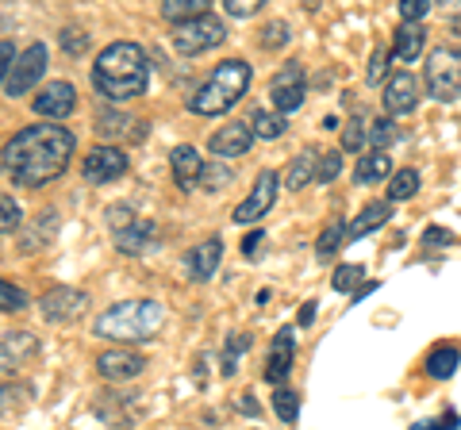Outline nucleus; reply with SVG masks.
I'll return each instance as SVG.
<instances>
[{
  "label": "nucleus",
  "instance_id": "obj_1",
  "mask_svg": "<svg viewBox=\"0 0 461 430\" xmlns=\"http://www.w3.org/2000/svg\"><path fill=\"white\" fill-rule=\"evenodd\" d=\"M77 135L62 123H27L5 142V174L20 189H42L69 169Z\"/></svg>",
  "mask_w": 461,
  "mask_h": 430
},
{
  "label": "nucleus",
  "instance_id": "obj_2",
  "mask_svg": "<svg viewBox=\"0 0 461 430\" xmlns=\"http://www.w3.org/2000/svg\"><path fill=\"white\" fill-rule=\"evenodd\" d=\"M93 89L112 100V104H127V100H135L147 93V85H150V58H147V50L139 47V42H108L104 50L96 54V62H93Z\"/></svg>",
  "mask_w": 461,
  "mask_h": 430
},
{
  "label": "nucleus",
  "instance_id": "obj_3",
  "mask_svg": "<svg viewBox=\"0 0 461 430\" xmlns=\"http://www.w3.org/2000/svg\"><path fill=\"white\" fill-rule=\"evenodd\" d=\"M250 77H254L250 62H242V58H223V62L208 74V81L189 96V112H193V116H204V120L227 116V112L235 108L242 96H247Z\"/></svg>",
  "mask_w": 461,
  "mask_h": 430
},
{
  "label": "nucleus",
  "instance_id": "obj_4",
  "mask_svg": "<svg viewBox=\"0 0 461 430\" xmlns=\"http://www.w3.org/2000/svg\"><path fill=\"white\" fill-rule=\"evenodd\" d=\"M166 319V308L158 300H123L100 311L93 319V335L108 342H147Z\"/></svg>",
  "mask_w": 461,
  "mask_h": 430
},
{
  "label": "nucleus",
  "instance_id": "obj_5",
  "mask_svg": "<svg viewBox=\"0 0 461 430\" xmlns=\"http://www.w3.org/2000/svg\"><path fill=\"white\" fill-rule=\"evenodd\" d=\"M423 89L430 100H450L461 96V47H435L427 54V69H423Z\"/></svg>",
  "mask_w": 461,
  "mask_h": 430
},
{
  "label": "nucleus",
  "instance_id": "obj_6",
  "mask_svg": "<svg viewBox=\"0 0 461 430\" xmlns=\"http://www.w3.org/2000/svg\"><path fill=\"white\" fill-rule=\"evenodd\" d=\"M223 42H227V23L220 16H212V12L173 27V50L185 54V58H200V54L223 47Z\"/></svg>",
  "mask_w": 461,
  "mask_h": 430
},
{
  "label": "nucleus",
  "instance_id": "obj_7",
  "mask_svg": "<svg viewBox=\"0 0 461 430\" xmlns=\"http://www.w3.org/2000/svg\"><path fill=\"white\" fill-rule=\"evenodd\" d=\"M47 66H50V50H47V42H32L20 58H16V66L8 69L5 77H0V89H5V96L8 100H16V96H27L35 89V85L42 81V74H47Z\"/></svg>",
  "mask_w": 461,
  "mask_h": 430
},
{
  "label": "nucleus",
  "instance_id": "obj_8",
  "mask_svg": "<svg viewBox=\"0 0 461 430\" xmlns=\"http://www.w3.org/2000/svg\"><path fill=\"white\" fill-rule=\"evenodd\" d=\"M304 96H308L304 66H300V62H285L277 74H273V81H269V104H273V112L288 116V112H296L300 104H304Z\"/></svg>",
  "mask_w": 461,
  "mask_h": 430
},
{
  "label": "nucleus",
  "instance_id": "obj_9",
  "mask_svg": "<svg viewBox=\"0 0 461 430\" xmlns=\"http://www.w3.org/2000/svg\"><path fill=\"white\" fill-rule=\"evenodd\" d=\"M85 311H89V292L74 289V284H58L39 300V315L47 323H74Z\"/></svg>",
  "mask_w": 461,
  "mask_h": 430
},
{
  "label": "nucleus",
  "instance_id": "obj_10",
  "mask_svg": "<svg viewBox=\"0 0 461 430\" xmlns=\"http://www.w3.org/2000/svg\"><path fill=\"white\" fill-rule=\"evenodd\" d=\"M127 154L120 147H108V142H100V147H93L89 154L81 157V174L89 184H112V181H120L127 174Z\"/></svg>",
  "mask_w": 461,
  "mask_h": 430
},
{
  "label": "nucleus",
  "instance_id": "obj_11",
  "mask_svg": "<svg viewBox=\"0 0 461 430\" xmlns=\"http://www.w3.org/2000/svg\"><path fill=\"white\" fill-rule=\"evenodd\" d=\"M32 108H35V116H42L47 123H58V120H66V116H74V108H77V89L69 81H47L39 89V96L32 100Z\"/></svg>",
  "mask_w": 461,
  "mask_h": 430
},
{
  "label": "nucleus",
  "instance_id": "obj_12",
  "mask_svg": "<svg viewBox=\"0 0 461 430\" xmlns=\"http://www.w3.org/2000/svg\"><path fill=\"white\" fill-rule=\"evenodd\" d=\"M277 184H281L277 174H273V169H262V174H258V181H254V189H250V196L235 208V215H230V219L242 223V227L266 219V211L273 208V200H277Z\"/></svg>",
  "mask_w": 461,
  "mask_h": 430
},
{
  "label": "nucleus",
  "instance_id": "obj_13",
  "mask_svg": "<svg viewBox=\"0 0 461 430\" xmlns=\"http://www.w3.org/2000/svg\"><path fill=\"white\" fill-rule=\"evenodd\" d=\"M420 96H423L420 77L408 74V69H400V74H393L384 85V112L388 116H411L415 104H420Z\"/></svg>",
  "mask_w": 461,
  "mask_h": 430
},
{
  "label": "nucleus",
  "instance_id": "obj_14",
  "mask_svg": "<svg viewBox=\"0 0 461 430\" xmlns=\"http://www.w3.org/2000/svg\"><path fill=\"white\" fill-rule=\"evenodd\" d=\"M142 369H147V357L135 354V350L112 346V350H104V354H96V372H100L104 381H115V384L135 381Z\"/></svg>",
  "mask_w": 461,
  "mask_h": 430
},
{
  "label": "nucleus",
  "instance_id": "obj_15",
  "mask_svg": "<svg viewBox=\"0 0 461 430\" xmlns=\"http://www.w3.org/2000/svg\"><path fill=\"white\" fill-rule=\"evenodd\" d=\"M250 147H254V127L242 123V120H230L227 127L212 131V139H208V150L215 154V162H227V157H242Z\"/></svg>",
  "mask_w": 461,
  "mask_h": 430
},
{
  "label": "nucleus",
  "instance_id": "obj_16",
  "mask_svg": "<svg viewBox=\"0 0 461 430\" xmlns=\"http://www.w3.org/2000/svg\"><path fill=\"white\" fill-rule=\"evenodd\" d=\"M293 357H296V331L293 327H281L269 342V354H266V381L281 389L285 377L293 372Z\"/></svg>",
  "mask_w": 461,
  "mask_h": 430
},
{
  "label": "nucleus",
  "instance_id": "obj_17",
  "mask_svg": "<svg viewBox=\"0 0 461 430\" xmlns=\"http://www.w3.org/2000/svg\"><path fill=\"white\" fill-rule=\"evenodd\" d=\"M220 262H223V238H204L200 246H193L189 250V257H185V269H189V281H196V284H204V281H212L215 277V269H220Z\"/></svg>",
  "mask_w": 461,
  "mask_h": 430
},
{
  "label": "nucleus",
  "instance_id": "obj_18",
  "mask_svg": "<svg viewBox=\"0 0 461 430\" xmlns=\"http://www.w3.org/2000/svg\"><path fill=\"white\" fill-rule=\"evenodd\" d=\"M204 157H200V150L196 147H177L169 154V169H173V181H177V189L181 193H193L196 184H200V177H204Z\"/></svg>",
  "mask_w": 461,
  "mask_h": 430
},
{
  "label": "nucleus",
  "instance_id": "obj_19",
  "mask_svg": "<svg viewBox=\"0 0 461 430\" xmlns=\"http://www.w3.org/2000/svg\"><path fill=\"white\" fill-rule=\"evenodd\" d=\"M35 354H39V338L32 331H8L5 342H0V365H5V372H16Z\"/></svg>",
  "mask_w": 461,
  "mask_h": 430
},
{
  "label": "nucleus",
  "instance_id": "obj_20",
  "mask_svg": "<svg viewBox=\"0 0 461 430\" xmlns=\"http://www.w3.org/2000/svg\"><path fill=\"white\" fill-rule=\"evenodd\" d=\"M320 162H323V154L315 150V147H304V150L293 157V166H288L285 189H288V193H300L308 181H315V177H320Z\"/></svg>",
  "mask_w": 461,
  "mask_h": 430
},
{
  "label": "nucleus",
  "instance_id": "obj_21",
  "mask_svg": "<svg viewBox=\"0 0 461 430\" xmlns=\"http://www.w3.org/2000/svg\"><path fill=\"white\" fill-rule=\"evenodd\" d=\"M158 223L154 219H139L131 231H123V235H115V246H120L123 254H131V257H139V254H150V250H158Z\"/></svg>",
  "mask_w": 461,
  "mask_h": 430
},
{
  "label": "nucleus",
  "instance_id": "obj_22",
  "mask_svg": "<svg viewBox=\"0 0 461 430\" xmlns=\"http://www.w3.org/2000/svg\"><path fill=\"white\" fill-rule=\"evenodd\" d=\"M423 47H427V27L423 23H400L396 27V39H393V54L400 62H415L423 54Z\"/></svg>",
  "mask_w": 461,
  "mask_h": 430
},
{
  "label": "nucleus",
  "instance_id": "obj_23",
  "mask_svg": "<svg viewBox=\"0 0 461 430\" xmlns=\"http://www.w3.org/2000/svg\"><path fill=\"white\" fill-rule=\"evenodd\" d=\"M388 219H393V204H388V200H373V204H366L362 211L354 215L350 238H366V235H373V231H381Z\"/></svg>",
  "mask_w": 461,
  "mask_h": 430
},
{
  "label": "nucleus",
  "instance_id": "obj_24",
  "mask_svg": "<svg viewBox=\"0 0 461 430\" xmlns=\"http://www.w3.org/2000/svg\"><path fill=\"white\" fill-rule=\"evenodd\" d=\"M127 127H139L131 116H127V112H120V108H108V112H100V116L93 120V131L100 135V139H104L108 142V147H115V139H131L135 142V135L131 131H127Z\"/></svg>",
  "mask_w": 461,
  "mask_h": 430
},
{
  "label": "nucleus",
  "instance_id": "obj_25",
  "mask_svg": "<svg viewBox=\"0 0 461 430\" xmlns=\"http://www.w3.org/2000/svg\"><path fill=\"white\" fill-rule=\"evenodd\" d=\"M396 169H393V157H388V150H369L357 157V169H354V181L357 184H369V181H384V177H393Z\"/></svg>",
  "mask_w": 461,
  "mask_h": 430
},
{
  "label": "nucleus",
  "instance_id": "obj_26",
  "mask_svg": "<svg viewBox=\"0 0 461 430\" xmlns=\"http://www.w3.org/2000/svg\"><path fill=\"white\" fill-rule=\"evenodd\" d=\"M346 238H350V223H346V219H330L320 231V238H315V257H320V262H330V257L342 250Z\"/></svg>",
  "mask_w": 461,
  "mask_h": 430
},
{
  "label": "nucleus",
  "instance_id": "obj_27",
  "mask_svg": "<svg viewBox=\"0 0 461 430\" xmlns=\"http://www.w3.org/2000/svg\"><path fill=\"white\" fill-rule=\"evenodd\" d=\"M457 365H461V350L457 346H435L427 354V377H435V381H450L454 372H457Z\"/></svg>",
  "mask_w": 461,
  "mask_h": 430
},
{
  "label": "nucleus",
  "instance_id": "obj_28",
  "mask_svg": "<svg viewBox=\"0 0 461 430\" xmlns=\"http://www.w3.org/2000/svg\"><path fill=\"white\" fill-rule=\"evenodd\" d=\"M423 177L415 174V169H396L393 177H388V204H400V200H411L420 193Z\"/></svg>",
  "mask_w": 461,
  "mask_h": 430
},
{
  "label": "nucleus",
  "instance_id": "obj_29",
  "mask_svg": "<svg viewBox=\"0 0 461 430\" xmlns=\"http://www.w3.org/2000/svg\"><path fill=\"white\" fill-rule=\"evenodd\" d=\"M162 16L177 27V23H189V20H200L208 16V4L204 0H166L162 4Z\"/></svg>",
  "mask_w": 461,
  "mask_h": 430
},
{
  "label": "nucleus",
  "instance_id": "obj_30",
  "mask_svg": "<svg viewBox=\"0 0 461 430\" xmlns=\"http://www.w3.org/2000/svg\"><path fill=\"white\" fill-rule=\"evenodd\" d=\"M273 411H277V419L285 426H296V419H300V396H296V389H288V384L273 389Z\"/></svg>",
  "mask_w": 461,
  "mask_h": 430
},
{
  "label": "nucleus",
  "instance_id": "obj_31",
  "mask_svg": "<svg viewBox=\"0 0 461 430\" xmlns=\"http://www.w3.org/2000/svg\"><path fill=\"white\" fill-rule=\"evenodd\" d=\"M250 127L258 139H281L285 135V116L281 112H269V108H254Z\"/></svg>",
  "mask_w": 461,
  "mask_h": 430
},
{
  "label": "nucleus",
  "instance_id": "obj_32",
  "mask_svg": "<svg viewBox=\"0 0 461 430\" xmlns=\"http://www.w3.org/2000/svg\"><path fill=\"white\" fill-rule=\"evenodd\" d=\"M54 227H58V211L54 208H47V211H39L35 215V231L23 238V250L27 254H35V250H42V242H47L50 235H54Z\"/></svg>",
  "mask_w": 461,
  "mask_h": 430
},
{
  "label": "nucleus",
  "instance_id": "obj_33",
  "mask_svg": "<svg viewBox=\"0 0 461 430\" xmlns=\"http://www.w3.org/2000/svg\"><path fill=\"white\" fill-rule=\"evenodd\" d=\"M288 39H293V27L285 20H269V23H262V31H258L262 50H281V47H288Z\"/></svg>",
  "mask_w": 461,
  "mask_h": 430
},
{
  "label": "nucleus",
  "instance_id": "obj_34",
  "mask_svg": "<svg viewBox=\"0 0 461 430\" xmlns=\"http://www.w3.org/2000/svg\"><path fill=\"white\" fill-rule=\"evenodd\" d=\"M104 223L112 227V235H123V231H131V227L139 223V215L131 204H108L104 208Z\"/></svg>",
  "mask_w": 461,
  "mask_h": 430
},
{
  "label": "nucleus",
  "instance_id": "obj_35",
  "mask_svg": "<svg viewBox=\"0 0 461 430\" xmlns=\"http://www.w3.org/2000/svg\"><path fill=\"white\" fill-rule=\"evenodd\" d=\"M0 215H5V219H0V231H5V235H16L23 227V208L16 204V196H12V193L0 196Z\"/></svg>",
  "mask_w": 461,
  "mask_h": 430
},
{
  "label": "nucleus",
  "instance_id": "obj_36",
  "mask_svg": "<svg viewBox=\"0 0 461 430\" xmlns=\"http://www.w3.org/2000/svg\"><path fill=\"white\" fill-rule=\"evenodd\" d=\"M366 277V269L362 265H354V262H346V265H339L335 273H330V289L335 292H350L354 296V284Z\"/></svg>",
  "mask_w": 461,
  "mask_h": 430
},
{
  "label": "nucleus",
  "instance_id": "obj_37",
  "mask_svg": "<svg viewBox=\"0 0 461 430\" xmlns=\"http://www.w3.org/2000/svg\"><path fill=\"white\" fill-rule=\"evenodd\" d=\"M27 308V292L20 289L16 281H0V311L5 315H16Z\"/></svg>",
  "mask_w": 461,
  "mask_h": 430
},
{
  "label": "nucleus",
  "instance_id": "obj_38",
  "mask_svg": "<svg viewBox=\"0 0 461 430\" xmlns=\"http://www.w3.org/2000/svg\"><path fill=\"white\" fill-rule=\"evenodd\" d=\"M230 177H235V174H230V166H227V162H215V157H212V162L204 166V177H200V189L220 193Z\"/></svg>",
  "mask_w": 461,
  "mask_h": 430
},
{
  "label": "nucleus",
  "instance_id": "obj_39",
  "mask_svg": "<svg viewBox=\"0 0 461 430\" xmlns=\"http://www.w3.org/2000/svg\"><path fill=\"white\" fill-rule=\"evenodd\" d=\"M369 142V131L362 127V120H350L346 123V131H342V154H357Z\"/></svg>",
  "mask_w": 461,
  "mask_h": 430
},
{
  "label": "nucleus",
  "instance_id": "obj_40",
  "mask_svg": "<svg viewBox=\"0 0 461 430\" xmlns=\"http://www.w3.org/2000/svg\"><path fill=\"white\" fill-rule=\"evenodd\" d=\"M250 350V335H235L227 338V350H223V377H230V372L239 369V354Z\"/></svg>",
  "mask_w": 461,
  "mask_h": 430
},
{
  "label": "nucleus",
  "instance_id": "obj_41",
  "mask_svg": "<svg viewBox=\"0 0 461 430\" xmlns=\"http://www.w3.org/2000/svg\"><path fill=\"white\" fill-rule=\"evenodd\" d=\"M396 139V123L393 120H373V127H369V142H373V150H388V142Z\"/></svg>",
  "mask_w": 461,
  "mask_h": 430
},
{
  "label": "nucleus",
  "instance_id": "obj_42",
  "mask_svg": "<svg viewBox=\"0 0 461 430\" xmlns=\"http://www.w3.org/2000/svg\"><path fill=\"white\" fill-rule=\"evenodd\" d=\"M62 50L69 58H77V54L89 50V35H85L81 27H62Z\"/></svg>",
  "mask_w": 461,
  "mask_h": 430
},
{
  "label": "nucleus",
  "instance_id": "obj_43",
  "mask_svg": "<svg viewBox=\"0 0 461 430\" xmlns=\"http://www.w3.org/2000/svg\"><path fill=\"white\" fill-rule=\"evenodd\" d=\"M388 62H393V50H388V47H377V50H373V58H369V74H366V81H369V85H381V77H384V69H388Z\"/></svg>",
  "mask_w": 461,
  "mask_h": 430
},
{
  "label": "nucleus",
  "instance_id": "obj_44",
  "mask_svg": "<svg viewBox=\"0 0 461 430\" xmlns=\"http://www.w3.org/2000/svg\"><path fill=\"white\" fill-rule=\"evenodd\" d=\"M339 174H342V150H327V154H323V162H320V177H315V181H320V184H330Z\"/></svg>",
  "mask_w": 461,
  "mask_h": 430
},
{
  "label": "nucleus",
  "instance_id": "obj_45",
  "mask_svg": "<svg viewBox=\"0 0 461 430\" xmlns=\"http://www.w3.org/2000/svg\"><path fill=\"white\" fill-rule=\"evenodd\" d=\"M430 12V0H400V20L403 23H420Z\"/></svg>",
  "mask_w": 461,
  "mask_h": 430
},
{
  "label": "nucleus",
  "instance_id": "obj_46",
  "mask_svg": "<svg viewBox=\"0 0 461 430\" xmlns=\"http://www.w3.org/2000/svg\"><path fill=\"white\" fill-rule=\"evenodd\" d=\"M227 16H235V20H250V16H258L262 12V4L258 0H227Z\"/></svg>",
  "mask_w": 461,
  "mask_h": 430
},
{
  "label": "nucleus",
  "instance_id": "obj_47",
  "mask_svg": "<svg viewBox=\"0 0 461 430\" xmlns=\"http://www.w3.org/2000/svg\"><path fill=\"white\" fill-rule=\"evenodd\" d=\"M457 411H446L438 419H423V423H411V430H457Z\"/></svg>",
  "mask_w": 461,
  "mask_h": 430
},
{
  "label": "nucleus",
  "instance_id": "obj_48",
  "mask_svg": "<svg viewBox=\"0 0 461 430\" xmlns=\"http://www.w3.org/2000/svg\"><path fill=\"white\" fill-rule=\"evenodd\" d=\"M454 235L450 231H442V227H427L423 231V246H450Z\"/></svg>",
  "mask_w": 461,
  "mask_h": 430
},
{
  "label": "nucleus",
  "instance_id": "obj_49",
  "mask_svg": "<svg viewBox=\"0 0 461 430\" xmlns=\"http://www.w3.org/2000/svg\"><path fill=\"white\" fill-rule=\"evenodd\" d=\"M262 242H266V231H250L247 238H242V254H247V257H254V254H258V246H262Z\"/></svg>",
  "mask_w": 461,
  "mask_h": 430
},
{
  "label": "nucleus",
  "instance_id": "obj_50",
  "mask_svg": "<svg viewBox=\"0 0 461 430\" xmlns=\"http://www.w3.org/2000/svg\"><path fill=\"white\" fill-rule=\"evenodd\" d=\"M12 66H16V58H12V42L5 39V50H0V74H8Z\"/></svg>",
  "mask_w": 461,
  "mask_h": 430
},
{
  "label": "nucleus",
  "instance_id": "obj_51",
  "mask_svg": "<svg viewBox=\"0 0 461 430\" xmlns=\"http://www.w3.org/2000/svg\"><path fill=\"white\" fill-rule=\"evenodd\" d=\"M312 323H315V304L308 300V304L300 308V327H312Z\"/></svg>",
  "mask_w": 461,
  "mask_h": 430
},
{
  "label": "nucleus",
  "instance_id": "obj_52",
  "mask_svg": "<svg viewBox=\"0 0 461 430\" xmlns=\"http://www.w3.org/2000/svg\"><path fill=\"white\" fill-rule=\"evenodd\" d=\"M239 411H242V415H250V419H254V415H258V404H254V396H250V392H247V396H242V399H239Z\"/></svg>",
  "mask_w": 461,
  "mask_h": 430
},
{
  "label": "nucleus",
  "instance_id": "obj_53",
  "mask_svg": "<svg viewBox=\"0 0 461 430\" xmlns=\"http://www.w3.org/2000/svg\"><path fill=\"white\" fill-rule=\"evenodd\" d=\"M373 289H377V281H366V284H357V289H354V304H357V300H366Z\"/></svg>",
  "mask_w": 461,
  "mask_h": 430
},
{
  "label": "nucleus",
  "instance_id": "obj_54",
  "mask_svg": "<svg viewBox=\"0 0 461 430\" xmlns=\"http://www.w3.org/2000/svg\"><path fill=\"white\" fill-rule=\"evenodd\" d=\"M450 27H454V31H461V12H457V16H450Z\"/></svg>",
  "mask_w": 461,
  "mask_h": 430
}]
</instances>
